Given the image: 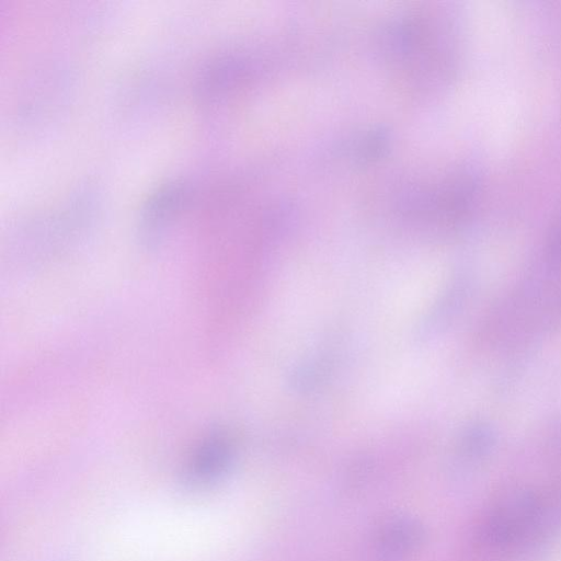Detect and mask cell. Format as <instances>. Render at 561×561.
I'll use <instances>...</instances> for the list:
<instances>
[{
	"label": "cell",
	"mask_w": 561,
	"mask_h": 561,
	"mask_svg": "<svg viewBox=\"0 0 561 561\" xmlns=\"http://www.w3.org/2000/svg\"><path fill=\"white\" fill-rule=\"evenodd\" d=\"M190 196V186L172 181L160 186L146 202L141 213V230L146 238L156 239L176 213H180Z\"/></svg>",
	"instance_id": "6da1fadb"
},
{
	"label": "cell",
	"mask_w": 561,
	"mask_h": 561,
	"mask_svg": "<svg viewBox=\"0 0 561 561\" xmlns=\"http://www.w3.org/2000/svg\"><path fill=\"white\" fill-rule=\"evenodd\" d=\"M535 508L534 499L520 494L505 502L497 511L490 526V534L499 540L515 536L533 516Z\"/></svg>",
	"instance_id": "7a4b0ae2"
},
{
	"label": "cell",
	"mask_w": 561,
	"mask_h": 561,
	"mask_svg": "<svg viewBox=\"0 0 561 561\" xmlns=\"http://www.w3.org/2000/svg\"><path fill=\"white\" fill-rule=\"evenodd\" d=\"M552 253L554 255L561 256V221L554 231V237L552 241Z\"/></svg>",
	"instance_id": "3957f363"
}]
</instances>
